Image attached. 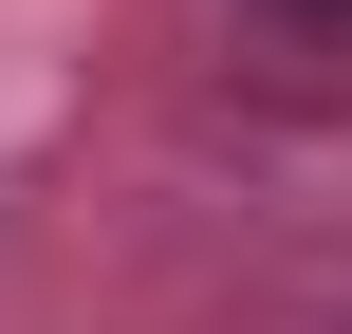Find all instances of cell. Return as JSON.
I'll return each mask as SVG.
<instances>
[{
	"mask_svg": "<svg viewBox=\"0 0 352 334\" xmlns=\"http://www.w3.org/2000/svg\"><path fill=\"white\" fill-rule=\"evenodd\" d=\"M297 19H352V0H297Z\"/></svg>",
	"mask_w": 352,
	"mask_h": 334,
	"instance_id": "6da1fadb",
	"label": "cell"
}]
</instances>
